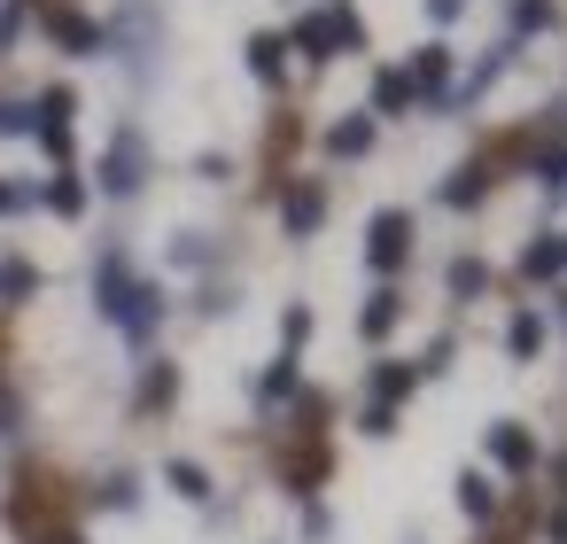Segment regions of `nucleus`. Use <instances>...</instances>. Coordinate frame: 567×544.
I'll list each match as a JSON object with an SVG mask.
<instances>
[{
  "mask_svg": "<svg viewBox=\"0 0 567 544\" xmlns=\"http://www.w3.org/2000/svg\"><path fill=\"white\" fill-rule=\"evenodd\" d=\"M404 257H412V218H404V211H381V218L365 226V265H373V273H396Z\"/></svg>",
  "mask_w": 567,
  "mask_h": 544,
  "instance_id": "f257e3e1",
  "label": "nucleus"
},
{
  "mask_svg": "<svg viewBox=\"0 0 567 544\" xmlns=\"http://www.w3.org/2000/svg\"><path fill=\"white\" fill-rule=\"evenodd\" d=\"M71 117H79L71 86H48V94H40V110H32V133L48 141V156H55V164L71 156Z\"/></svg>",
  "mask_w": 567,
  "mask_h": 544,
  "instance_id": "f03ea898",
  "label": "nucleus"
},
{
  "mask_svg": "<svg viewBox=\"0 0 567 544\" xmlns=\"http://www.w3.org/2000/svg\"><path fill=\"white\" fill-rule=\"evenodd\" d=\"M141 172H148V148H141V133L125 125V133L110 141V156H102V187H110V195H133Z\"/></svg>",
  "mask_w": 567,
  "mask_h": 544,
  "instance_id": "7ed1b4c3",
  "label": "nucleus"
},
{
  "mask_svg": "<svg viewBox=\"0 0 567 544\" xmlns=\"http://www.w3.org/2000/svg\"><path fill=\"white\" fill-rule=\"evenodd\" d=\"M319 218H327V187H319V179H296V187H288V203H280V226H288L296 242H311V234H319Z\"/></svg>",
  "mask_w": 567,
  "mask_h": 544,
  "instance_id": "20e7f679",
  "label": "nucleus"
},
{
  "mask_svg": "<svg viewBox=\"0 0 567 544\" xmlns=\"http://www.w3.org/2000/svg\"><path fill=\"white\" fill-rule=\"evenodd\" d=\"M156 319H164V288H156V280H141L117 327H125V342H133V350H148V342H156Z\"/></svg>",
  "mask_w": 567,
  "mask_h": 544,
  "instance_id": "39448f33",
  "label": "nucleus"
},
{
  "mask_svg": "<svg viewBox=\"0 0 567 544\" xmlns=\"http://www.w3.org/2000/svg\"><path fill=\"white\" fill-rule=\"evenodd\" d=\"M48 32H55V48H63V55H102V48H110V32H102V24H86V17H71V9H55V17H48Z\"/></svg>",
  "mask_w": 567,
  "mask_h": 544,
  "instance_id": "423d86ee",
  "label": "nucleus"
},
{
  "mask_svg": "<svg viewBox=\"0 0 567 544\" xmlns=\"http://www.w3.org/2000/svg\"><path fill=\"white\" fill-rule=\"evenodd\" d=\"M133 288H141V280H133V273H125V257L110 249V257H102V273H94V296H102V319H125V304H133Z\"/></svg>",
  "mask_w": 567,
  "mask_h": 544,
  "instance_id": "0eeeda50",
  "label": "nucleus"
},
{
  "mask_svg": "<svg viewBox=\"0 0 567 544\" xmlns=\"http://www.w3.org/2000/svg\"><path fill=\"white\" fill-rule=\"evenodd\" d=\"M489 459H497L505 474H528V466H536V443H528V428L497 420V428H489Z\"/></svg>",
  "mask_w": 567,
  "mask_h": 544,
  "instance_id": "6e6552de",
  "label": "nucleus"
},
{
  "mask_svg": "<svg viewBox=\"0 0 567 544\" xmlns=\"http://www.w3.org/2000/svg\"><path fill=\"white\" fill-rule=\"evenodd\" d=\"M404 79H412V94H443V86H451V48H443V40H435V48H420Z\"/></svg>",
  "mask_w": 567,
  "mask_h": 544,
  "instance_id": "1a4fd4ad",
  "label": "nucleus"
},
{
  "mask_svg": "<svg viewBox=\"0 0 567 544\" xmlns=\"http://www.w3.org/2000/svg\"><path fill=\"white\" fill-rule=\"evenodd\" d=\"M396 311H404V296H396V288H373V296H365V311H358V335H365V342H381V335L396 327Z\"/></svg>",
  "mask_w": 567,
  "mask_h": 544,
  "instance_id": "9d476101",
  "label": "nucleus"
},
{
  "mask_svg": "<svg viewBox=\"0 0 567 544\" xmlns=\"http://www.w3.org/2000/svg\"><path fill=\"white\" fill-rule=\"evenodd\" d=\"M365 148H373V117H342V125H327V156L350 164V156H365Z\"/></svg>",
  "mask_w": 567,
  "mask_h": 544,
  "instance_id": "9b49d317",
  "label": "nucleus"
},
{
  "mask_svg": "<svg viewBox=\"0 0 567 544\" xmlns=\"http://www.w3.org/2000/svg\"><path fill=\"white\" fill-rule=\"evenodd\" d=\"M412 381H420V366L381 358V366H373V404H389V412H396V397H412Z\"/></svg>",
  "mask_w": 567,
  "mask_h": 544,
  "instance_id": "f8f14e48",
  "label": "nucleus"
},
{
  "mask_svg": "<svg viewBox=\"0 0 567 544\" xmlns=\"http://www.w3.org/2000/svg\"><path fill=\"white\" fill-rule=\"evenodd\" d=\"M280 63H288V40H280V32H257V40H249V71H257L265 86H280Z\"/></svg>",
  "mask_w": 567,
  "mask_h": 544,
  "instance_id": "ddd939ff",
  "label": "nucleus"
},
{
  "mask_svg": "<svg viewBox=\"0 0 567 544\" xmlns=\"http://www.w3.org/2000/svg\"><path fill=\"white\" fill-rule=\"evenodd\" d=\"M412 102H420V94H412L404 71H381V79H373V110H381V117H404Z\"/></svg>",
  "mask_w": 567,
  "mask_h": 544,
  "instance_id": "4468645a",
  "label": "nucleus"
},
{
  "mask_svg": "<svg viewBox=\"0 0 567 544\" xmlns=\"http://www.w3.org/2000/svg\"><path fill=\"white\" fill-rule=\"evenodd\" d=\"M482 187H489V172H482V164H458V172L443 179V203H451V211H474Z\"/></svg>",
  "mask_w": 567,
  "mask_h": 544,
  "instance_id": "2eb2a0df",
  "label": "nucleus"
},
{
  "mask_svg": "<svg viewBox=\"0 0 567 544\" xmlns=\"http://www.w3.org/2000/svg\"><path fill=\"white\" fill-rule=\"evenodd\" d=\"M48 211H55V218H86V187H79V172H55V179H48Z\"/></svg>",
  "mask_w": 567,
  "mask_h": 544,
  "instance_id": "dca6fc26",
  "label": "nucleus"
},
{
  "mask_svg": "<svg viewBox=\"0 0 567 544\" xmlns=\"http://www.w3.org/2000/svg\"><path fill=\"white\" fill-rule=\"evenodd\" d=\"M296 48H303L311 63H327V55H334V17H303V24H296Z\"/></svg>",
  "mask_w": 567,
  "mask_h": 544,
  "instance_id": "f3484780",
  "label": "nucleus"
},
{
  "mask_svg": "<svg viewBox=\"0 0 567 544\" xmlns=\"http://www.w3.org/2000/svg\"><path fill=\"white\" fill-rule=\"evenodd\" d=\"M458 505H466V521H489V513H497V490H489V474H458Z\"/></svg>",
  "mask_w": 567,
  "mask_h": 544,
  "instance_id": "a211bd4d",
  "label": "nucleus"
},
{
  "mask_svg": "<svg viewBox=\"0 0 567 544\" xmlns=\"http://www.w3.org/2000/svg\"><path fill=\"white\" fill-rule=\"evenodd\" d=\"M40 288V265H24V257H9V265H0V304H24Z\"/></svg>",
  "mask_w": 567,
  "mask_h": 544,
  "instance_id": "6ab92c4d",
  "label": "nucleus"
},
{
  "mask_svg": "<svg viewBox=\"0 0 567 544\" xmlns=\"http://www.w3.org/2000/svg\"><path fill=\"white\" fill-rule=\"evenodd\" d=\"M505 350H513V358H536V350H544V319H536V311H520V319L505 327Z\"/></svg>",
  "mask_w": 567,
  "mask_h": 544,
  "instance_id": "aec40b11",
  "label": "nucleus"
},
{
  "mask_svg": "<svg viewBox=\"0 0 567 544\" xmlns=\"http://www.w3.org/2000/svg\"><path fill=\"white\" fill-rule=\"evenodd\" d=\"M164 482H172V490H179V497H195V505H203V497H210V474H203V466H195V459H172V466H164Z\"/></svg>",
  "mask_w": 567,
  "mask_h": 544,
  "instance_id": "412c9836",
  "label": "nucleus"
},
{
  "mask_svg": "<svg viewBox=\"0 0 567 544\" xmlns=\"http://www.w3.org/2000/svg\"><path fill=\"white\" fill-rule=\"evenodd\" d=\"M257 397H265V404L296 397V358H272V366H265V381H257Z\"/></svg>",
  "mask_w": 567,
  "mask_h": 544,
  "instance_id": "4be33fe9",
  "label": "nucleus"
},
{
  "mask_svg": "<svg viewBox=\"0 0 567 544\" xmlns=\"http://www.w3.org/2000/svg\"><path fill=\"white\" fill-rule=\"evenodd\" d=\"M172 389H179V373H172V366H164V358H156V366H148V373H141V404H148V412H156V404H172Z\"/></svg>",
  "mask_w": 567,
  "mask_h": 544,
  "instance_id": "5701e85b",
  "label": "nucleus"
},
{
  "mask_svg": "<svg viewBox=\"0 0 567 544\" xmlns=\"http://www.w3.org/2000/svg\"><path fill=\"white\" fill-rule=\"evenodd\" d=\"M559 273V242H536V249H520V280H551Z\"/></svg>",
  "mask_w": 567,
  "mask_h": 544,
  "instance_id": "b1692460",
  "label": "nucleus"
},
{
  "mask_svg": "<svg viewBox=\"0 0 567 544\" xmlns=\"http://www.w3.org/2000/svg\"><path fill=\"white\" fill-rule=\"evenodd\" d=\"M482 288H489V265L482 257H458L451 265V296H482Z\"/></svg>",
  "mask_w": 567,
  "mask_h": 544,
  "instance_id": "393cba45",
  "label": "nucleus"
},
{
  "mask_svg": "<svg viewBox=\"0 0 567 544\" xmlns=\"http://www.w3.org/2000/svg\"><path fill=\"white\" fill-rule=\"evenodd\" d=\"M172 265H210V234H172Z\"/></svg>",
  "mask_w": 567,
  "mask_h": 544,
  "instance_id": "a878e982",
  "label": "nucleus"
},
{
  "mask_svg": "<svg viewBox=\"0 0 567 544\" xmlns=\"http://www.w3.org/2000/svg\"><path fill=\"white\" fill-rule=\"evenodd\" d=\"M551 24V0H513V32H544Z\"/></svg>",
  "mask_w": 567,
  "mask_h": 544,
  "instance_id": "bb28decb",
  "label": "nucleus"
},
{
  "mask_svg": "<svg viewBox=\"0 0 567 544\" xmlns=\"http://www.w3.org/2000/svg\"><path fill=\"white\" fill-rule=\"evenodd\" d=\"M334 48H365V24L350 9H334Z\"/></svg>",
  "mask_w": 567,
  "mask_h": 544,
  "instance_id": "cd10ccee",
  "label": "nucleus"
},
{
  "mask_svg": "<svg viewBox=\"0 0 567 544\" xmlns=\"http://www.w3.org/2000/svg\"><path fill=\"white\" fill-rule=\"evenodd\" d=\"M133 497H141L133 474H110V482H102V505H133Z\"/></svg>",
  "mask_w": 567,
  "mask_h": 544,
  "instance_id": "c85d7f7f",
  "label": "nucleus"
},
{
  "mask_svg": "<svg viewBox=\"0 0 567 544\" xmlns=\"http://www.w3.org/2000/svg\"><path fill=\"white\" fill-rule=\"evenodd\" d=\"M24 40V9H17V0H9V9H0V55H9Z\"/></svg>",
  "mask_w": 567,
  "mask_h": 544,
  "instance_id": "c756f323",
  "label": "nucleus"
},
{
  "mask_svg": "<svg viewBox=\"0 0 567 544\" xmlns=\"http://www.w3.org/2000/svg\"><path fill=\"white\" fill-rule=\"evenodd\" d=\"M420 9H427V24H458V17H466V0H420Z\"/></svg>",
  "mask_w": 567,
  "mask_h": 544,
  "instance_id": "7c9ffc66",
  "label": "nucleus"
},
{
  "mask_svg": "<svg viewBox=\"0 0 567 544\" xmlns=\"http://www.w3.org/2000/svg\"><path fill=\"white\" fill-rule=\"evenodd\" d=\"M0 133H32V110L24 102H0Z\"/></svg>",
  "mask_w": 567,
  "mask_h": 544,
  "instance_id": "2f4dec72",
  "label": "nucleus"
},
{
  "mask_svg": "<svg viewBox=\"0 0 567 544\" xmlns=\"http://www.w3.org/2000/svg\"><path fill=\"white\" fill-rule=\"evenodd\" d=\"M17 211H32V187H0V218H17Z\"/></svg>",
  "mask_w": 567,
  "mask_h": 544,
  "instance_id": "473e14b6",
  "label": "nucleus"
},
{
  "mask_svg": "<svg viewBox=\"0 0 567 544\" xmlns=\"http://www.w3.org/2000/svg\"><path fill=\"white\" fill-rule=\"evenodd\" d=\"M17 420H24V412H17V397H0V435H17Z\"/></svg>",
  "mask_w": 567,
  "mask_h": 544,
  "instance_id": "72a5a7b5",
  "label": "nucleus"
},
{
  "mask_svg": "<svg viewBox=\"0 0 567 544\" xmlns=\"http://www.w3.org/2000/svg\"><path fill=\"white\" fill-rule=\"evenodd\" d=\"M551 544H567V505H559V513H551Z\"/></svg>",
  "mask_w": 567,
  "mask_h": 544,
  "instance_id": "f704fd0d",
  "label": "nucleus"
},
{
  "mask_svg": "<svg viewBox=\"0 0 567 544\" xmlns=\"http://www.w3.org/2000/svg\"><path fill=\"white\" fill-rule=\"evenodd\" d=\"M40 544H86V536H79V528H55V536H40Z\"/></svg>",
  "mask_w": 567,
  "mask_h": 544,
  "instance_id": "c9c22d12",
  "label": "nucleus"
},
{
  "mask_svg": "<svg viewBox=\"0 0 567 544\" xmlns=\"http://www.w3.org/2000/svg\"><path fill=\"white\" fill-rule=\"evenodd\" d=\"M551 242H559V273H567V234H551Z\"/></svg>",
  "mask_w": 567,
  "mask_h": 544,
  "instance_id": "e433bc0d",
  "label": "nucleus"
},
{
  "mask_svg": "<svg viewBox=\"0 0 567 544\" xmlns=\"http://www.w3.org/2000/svg\"><path fill=\"white\" fill-rule=\"evenodd\" d=\"M559 327H567V296H559Z\"/></svg>",
  "mask_w": 567,
  "mask_h": 544,
  "instance_id": "4c0bfd02",
  "label": "nucleus"
}]
</instances>
